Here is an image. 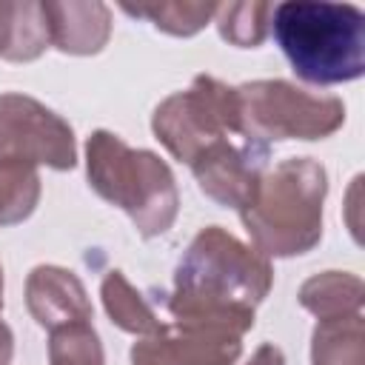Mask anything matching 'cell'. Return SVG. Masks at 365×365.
Masks as SVG:
<instances>
[{"mask_svg":"<svg viewBox=\"0 0 365 365\" xmlns=\"http://www.w3.org/2000/svg\"><path fill=\"white\" fill-rule=\"evenodd\" d=\"M0 160L68 171L77 163L74 131L40 100L6 91L0 94Z\"/></svg>","mask_w":365,"mask_h":365,"instance_id":"obj_7","label":"cell"},{"mask_svg":"<svg viewBox=\"0 0 365 365\" xmlns=\"http://www.w3.org/2000/svg\"><path fill=\"white\" fill-rule=\"evenodd\" d=\"M265 160H268L265 143L251 137L234 143L231 137H222L191 160V171L205 197H211L225 208H242L254 197L265 174Z\"/></svg>","mask_w":365,"mask_h":365,"instance_id":"obj_8","label":"cell"},{"mask_svg":"<svg viewBox=\"0 0 365 365\" xmlns=\"http://www.w3.org/2000/svg\"><path fill=\"white\" fill-rule=\"evenodd\" d=\"M120 9L125 14L151 20L160 31L174 34V37L197 34L217 14V3H202V0H168V3H143V6L123 3Z\"/></svg>","mask_w":365,"mask_h":365,"instance_id":"obj_16","label":"cell"},{"mask_svg":"<svg viewBox=\"0 0 365 365\" xmlns=\"http://www.w3.org/2000/svg\"><path fill=\"white\" fill-rule=\"evenodd\" d=\"M274 271L268 257L240 242L220 225L202 228L174 268V291L165 299L174 311L254 314L268 297Z\"/></svg>","mask_w":365,"mask_h":365,"instance_id":"obj_1","label":"cell"},{"mask_svg":"<svg viewBox=\"0 0 365 365\" xmlns=\"http://www.w3.org/2000/svg\"><path fill=\"white\" fill-rule=\"evenodd\" d=\"M0 308H3V268H0Z\"/></svg>","mask_w":365,"mask_h":365,"instance_id":"obj_22","label":"cell"},{"mask_svg":"<svg viewBox=\"0 0 365 365\" xmlns=\"http://www.w3.org/2000/svg\"><path fill=\"white\" fill-rule=\"evenodd\" d=\"M37 165L20 160H0V225H14L31 217L40 202Z\"/></svg>","mask_w":365,"mask_h":365,"instance_id":"obj_15","label":"cell"},{"mask_svg":"<svg viewBox=\"0 0 365 365\" xmlns=\"http://www.w3.org/2000/svg\"><path fill=\"white\" fill-rule=\"evenodd\" d=\"M311 365H365L362 314L319 319L311 336Z\"/></svg>","mask_w":365,"mask_h":365,"instance_id":"obj_14","label":"cell"},{"mask_svg":"<svg viewBox=\"0 0 365 365\" xmlns=\"http://www.w3.org/2000/svg\"><path fill=\"white\" fill-rule=\"evenodd\" d=\"M100 297H103V308H106L108 319L120 331H128L137 336H154L165 325V322H160L154 308L145 302V297L125 279L123 271H108L103 277Z\"/></svg>","mask_w":365,"mask_h":365,"instance_id":"obj_13","label":"cell"},{"mask_svg":"<svg viewBox=\"0 0 365 365\" xmlns=\"http://www.w3.org/2000/svg\"><path fill=\"white\" fill-rule=\"evenodd\" d=\"M26 305L29 314L48 334L91 322V302L80 277L60 265H37L26 279Z\"/></svg>","mask_w":365,"mask_h":365,"instance_id":"obj_9","label":"cell"},{"mask_svg":"<svg viewBox=\"0 0 365 365\" xmlns=\"http://www.w3.org/2000/svg\"><path fill=\"white\" fill-rule=\"evenodd\" d=\"M245 365H285V356H282V351H279L277 345L265 342V345H259V348L254 351V356H251Z\"/></svg>","mask_w":365,"mask_h":365,"instance_id":"obj_20","label":"cell"},{"mask_svg":"<svg viewBox=\"0 0 365 365\" xmlns=\"http://www.w3.org/2000/svg\"><path fill=\"white\" fill-rule=\"evenodd\" d=\"M271 3L262 0H245V3H222L217 6V29L222 40L240 48H254L265 40L271 26Z\"/></svg>","mask_w":365,"mask_h":365,"instance_id":"obj_17","label":"cell"},{"mask_svg":"<svg viewBox=\"0 0 365 365\" xmlns=\"http://www.w3.org/2000/svg\"><path fill=\"white\" fill-rule=\"evenodd\" d=\"M362 279L348 271H322L302 282L299 288V305L311 311L317 319H336L362 314Z\"/></svg>","mask_w":365,"mask_h":365,"instance_id":"obj_12","label":"cell"},{"mask_svg":"<svg viewBox=\"0 0 365 365\" xmlns=\"http://www.w3.org/2000/svg\"><path fill=\"white\" fill-rule=\"evenodd\" d=\"M86 174L91 188L123 208L143 237L165 234L180 211V194L165 160L131 148L111 131H94L86 143Z\"/></svg>","mask_w":365,"mask_h":365,"instance_id":"obj_4","label":"cell"},{"mask_svg":"<svg viewBox=\"0 0 365 365\" xmlns=\"http://www.w3.org/2000/svg\"><path fill=\"white\" fill-rule=\"evenodd\" d=\"M151 128L174 160L191 165V160L211 143L228 134L242 137L237 88L217 77L197 74L185 91L165 97L154 108Z\"/></svg>","mask_w":365,"mask_h":365,"instance_id":"obj_6","label":"cell"},{"mask_svg":"<svg viewBox=\"0 0 365 365\" xmlns=\"http://www.w3.org/2000/svg\"><path fill=\"white\" fill-rule=\"evenodd\" d=\"M48 365H106L103 345L91 322L51 331Z\"/></svg>","mask_w":365,"mask_h":365,"instance_id":"obj_18","label":"cell"},{"mask_svg":"<svg viewBox=\"0 0 365 365\" xmlns=\"http://www.w3.org/2000/svg\"><path fill=\"white\" fill-rule=\"evenodd\" d=\"M51 43L40 0H0V57L14 63L37 60Z\"/></svg>","mask_w":365,"mask_h":365,"instance_id":"obj_11","label":"cell"},{"mask_svg":"<svg viewBox=\"0 0 365 365\" xmlns=\"http://www.w3.org/2000/svg\"><path fill=\"white\" fill-rule=\"evenodd\" d=\"M51 43L66 54H97L111 37V11L100 0L43 3Z\"/></svg>","mask_w":365,"mask_h":365,"instance_id":"obj_10","label":"cell"},{"mask_svg":"<svg viewBox=\"0 0 365 365\" xmlns=\"http://www.w3.org/2000/svg\"><path fill=\"white\" fill-rule=\"evenodd\" d=\"M131 365H194L188 356H182L168 336L160 331L154 336H143L131 348Z\"/></svg>","mask_w":365,"mask_h":365,"instance_id":"obj_19","label":"cell"},{"mask_svg":"<svg viewBox=\"0 0 365 365\" xmlns=\"http://www.w3.org/2000/svg\"><path fill=\"white\" fill-rule=\"evenodd\" d=\"M14 356V336H11V328L0 319V365H9Z\"/></svg>","mask_w":365,"mask_h":365,"instance_id":"obj_21","label":"cell"},{"mask_svg":"<svg viewBox=\"0 0 365 365\" xmlns=\"http://www.w3.org/2000/svg\"><path fill=\"white\" fill-rule=\"evenodd\" d=\"M237 100L242 137L265 145L271 140H322L345 123L342 100L305 91L288 80L242 83Z\"/></svg>","mask_w":365,"mask_h":365,"instance_id":"obj_5","label":"cell"},{"mask_svg":"<svg viewBox=\"0 0 365 365\" xmlns=\"http://www.w3.org/2000/svg\"><path fill=\"white\" fill-rule=\"evenodd\" d=\"M271 31L305 83L336 86L365 71V14L351 3L285 0L271 11Z\"/></svg>","mask_w":365,"mask_h":365,"instance_id":"obj_2","label":"cell"},{"mask_svg":"<svg viewBox=\"0 0 365 365\" xmlns=\"http://www.w3.org/2000/svg\"><path fill=\"white\" fill-rule=\"evenodd\" d=\"M328 174L311 157H288L262 174L240 208L242 225L262 257H297L322 240Z\"/></svg>","mask_w":365,"mask_h":365,"instance_id":"obj_3","label":"cell"}]
</instances>
